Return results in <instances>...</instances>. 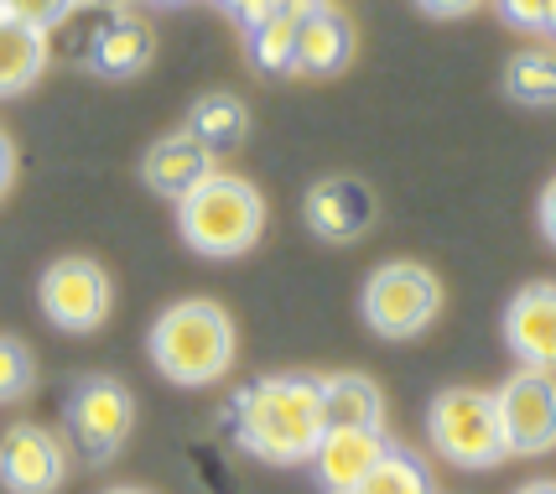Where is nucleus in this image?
I'll return each mask as SVG.
<instances>
[{
  "instance_id": "nucleus-1",
  "label": "nucleus",
  "mask_w": 556,
  "mask_h": 494,
  "mask_svg": "<svg viewBox=\"0 0 556 494\" xmlns=\"http://www.w3.org/2000/svg\"><path fill=\"white\" fill-rule=\"evenodd\" d=\"M229 432L240 438L244 453L266 464H307L317 438L328 432L323 417V385L313 375H270L235 391L229 401Z\"/></svg>"
},
{
  "instance_id": "nucleus-2",
  "label": "nucleus",
  "mask_w": 556,
  "mask_h": 494,
  "mask_svg": "<svg viewBox=\"0 0 556 494\" xmlns=\"http://www.w3.org/2000/svg\"><path fill=\"white\" fill-rule=\"evenodd\" d=\"M235 318L208 296H182L151 322V365L188 391L214 385L235 370Z\"/></svg>"
},
{
  "instance_id": "nucleus-3",
  "label": "nucleus",
  "mask_w": 556,
  "mask_h": 494,
  "mask_svg": "<svg viewBox=\"0 0 556 494\" xmlns=\"http://www.w3.org/2000/svg\"><path fill=\"white\" fill-rule=\"evenodd\" d=\"M177 229L182 245L203 261H235L261 240L266 229V198L250 188V177L208 173L188 198H177Z\"/></svg>"
},
{
  "instance_id": "nucleus-4",
  "label": "nucleus",
  "mask_w": 556,
  "mask_h": 494,
  "mask_svg": "<svg viewBox=\"0 0 556 494\" xmlns=\"http://www.w3.org/2000/svg\"><path fill=\"white\" fill-rule=\"evenodd\" d=\"M427 438L437 458H447L453 469H494L509 458L494 391H473V385H453L427 406Z\"/></svg>"
},
{
  "instance_id": "nucleus-5",
  "label": "nucleus",
  "mask_w": 556,
  "mask_h": 494,
  "mask_svg": "<svg viewBox=\"0 0 556 494\" xmlns=\"http://www.w3.org/2000/svg\"><path fill=\"white\" fill-rule=\"evenodd\" d=\"M359 307L380 339H416L442 313V281L421 261H386L380 271H369Z\"/></svg>"
},
{
  "instance_id": "nucleus-6",
  "label": "nucleus",
  "mask_w": 556,
  "mask_h": 494,
  "mask_svg": "<svg viewBox=\"0 0 556 494\" xmlns=\"http://www.w3.org/2000/svg\"><path fill=\"white\" fill-rule=\"evenodd\" d=\"M37 302L48 313L52 328L63 333H94L110 322V307H115V287H110V271L89 261V255H63L42 271V287H37Z\"/></svg>"
},
{
  "instance_id": "nucleus-7",
  "label": "nucleus",
  "mask_w": 556,
  "mask_h": 494,
  "mask_svg": "<svg viewBox=\"0 0 556 494\" xmlns=\"http://www.w3.org/2000/svg\"><path fill=\"white\" fill-rule=\"evenodd\" d=\"M136 427V401L121 380L89 375L68 391V438L89 464H110Z\"/></svg>"
},
{
  "instance_id": "nucleus-8",
  "label": "nucleus",
  "mask_w": 556,
  "mask_h": 494,
  "mask_svg": "<svg viewBox=\"0 0 556 494\" xmlns=\"http://www.w3.org/2000/svg\"><path fill=\"white\" fill-rule=\"evenodd\" d=\"M505 447L515 458H541L556 447V375L520 370L494 391Z\"/></svg>"
},
{
  "instance_id": "nucleus-9",
  "label": "nucleus",
  "mask_w": 556,
  "mask_h": 494,
  "mask_svg": "<svg viewBox=\"0 0 556 494\" xmlns=\"http://www.w3.org/2000/svg\"><path fill=\"white\" fill-rule=\"evenodd\" d=\"M302 219H307V229H313L317 240L354 245L380 219V198H375V188L364 177H349V173L317 177L313 188H307V198H302Z\"/></svg>"
},
{
  "instance_id": "nucleus-10",
  "label": "nucleus",
  "mask_w": 556,
  "mask_h": 494,
  "mask_svg": "<svg viewBox=\"0 0 556 494\" xmlns=\"http://www.w3.org/2000/svg\"><path fill=\"white\" fill-rule=\"evenodd\" d=\"M68 479V447L37 421H16L0 438V484L11 494H58Z\"/></svg>"
},
{
  "instance_id": "nucleus-11",
  "label": "nucleus",
  "mask_w": 556,
  "mask_h": 494,
  "mask_svg": "<svg viewBox=\"0 0 556 494\" xmlns=\"http://www.w3.org/2000/svg\"><path fill=\"white\" fill-rule=\"evenodd\" d=\"M505 344L520 359V370L556 375V281H531L509 296Z\"/></svg>"
},
{
  "instance_id": "nucleus-12",
  "label": "nucleus",
  "mask_w": 556,
  "mask_h": 494,
  "mask_svg": "<svg viewBox=\"0 0 556 494\" xmlns=\"http://www.w3.org/2000/svg\"><path fill=\"white\" fill-rule=\"evenodd\" d=\"M390 453L386 427H328L313 447V464L323 490L328 494H354L364 484V473L375 469L380 458Z\"/></svg>"
},
{
  "instance_id": "nucleus-13",
  "label": "nucleus",
  "mask_w": 556,
  "mask_h": 494,
  "mask_svg": "<svg viewBox=\"0 0 556 494\" xmlns=\"http://www.w3.org/2000/svg\"><path fill=\"white\" fill-rule=\"evenodd\" d=\"M354 22L343 16L333 0H323L313 11L296 16V74L307 78H333L354 63Z\"/></svg>"
},
{
  "instance_id": "nucleus-14",
  "label": "nucleus",
  "mask_w": 556,
  "mask_h": 494,
  "mask_svg": "<svg viewBox=\"0 0 556 494\" xmlns=\"http://www.w3.org/2000/svg\"><path fill=\"white\" fill-rule=\"evenodd\" d=\"M208 173H214V156L198 147L188 130H172V136H162V141H151V151L141 156L146 188H151L156 198H167V203L188 198Z\"/></svg>"
},
{
  "instance_id": "nucleus-15",
  "label": "nucleus",
  "mask_w": 556,
  "mask_h": 494,
  "mask_svg": "<svg viewBox=\"0 0 556 494\" xmlns=\"http://www.w3.org/2000/svg\"><path fill=\"white\" fill-rule=\"evenodd\" d=\"M156 58V31L146 16L136 11H110V22L99 31L94 52H89V68L104 78H136Z\"/></svg>"
},
{
  "instance_id": "nucleus-16",
  "label": "nucleus",
  "mask_w": 556,
  "mask_h": 494,
  "mask_svg": "<svg viewBox=\"0 0 556 494\" xmlns=\"http://www.w3.org/2000/svg\"><path fill=\"white\" fill-rule=\"evenodd\" d=\"M48 63H52L48 31L11 16V11H0V99L26 94L37 78L48 74Z\"/></svg>"
},
{
  "instance_id": "nucleus-17",
  "label": "nucleus",
  "mask_w": 556,
  "mask_h": 494,
  "mask_svg": "<svg viewBox=\"0 0 556 494\" xmlns=\"http://www.w3.org/2000/svg\"><path fill=\"white\" fill-rule=\"evenodd\" d=\"M182 130L218 162V156H235V151L244 147V136H250V110H244L240 94H224V89H218V94H203L193 110H188Z\"/></svg>"
},
{
  "instance_id": "nucleus-18",
  "label": "nucleus",
  "mask_w": 556,
  "mask_h": 494,
  "mask_svg": "<svg viewBox=\"0 0 556 494\" xmlns=\"http://www.w3.org/2000/svg\"><path fill=\"white\" fill-rule=\"evenodd\" d=\"M323 417L328 427H386V395L364 375H323Z\"/></svg>"
},
{
  "instance_id": "nucleus-19",
  "label": "nucleus",
  "mask_w": 556,
  "mask_h": 494,
  "mask_svg": "<svg viewBox=\"0 0 556 494\" xmlns=\"http://www.w3.org/2000/svg\"><path fill=\"white\" fill-rule=\"evenodd\" d=\"M505 94L526 110H552L556 104V48L552 42H535L520 48L505 63Z\"/></svg>"
},
{
  "instance_id": "nucleus-20",
  "label": "nucleus",
  "mask_w": 556,
  "mask_h": 494,
  "mask_svg": "<svg viewBox=\"0 0 556 494\" xmlns=\"http://www.w3.org/2000/svg\"><path fill=\"white\" fill-rule=\"evenodd\" d=\"M244 48H250V63L261 74H296V16L276 11L266 22H255Z\"/></svg>"
},
{
  "instance_id": "nucleus-21",
  "label": "nucleus",
  "mask_w": 556,
  "mask_h": 494,
  "mask_svg": "<svg viewBox=\"0 0 556 494\" xmlns=\"http://www.w3.org/2000/svg\"><path fill=\"white\" fill-rule=\"evenodd\" d=\"M104 22H110V11H99V5H73L63 22L48 26V52L63 58V63H89V52H94Z\"/></svg>"
},
{
  "instance_id": "nucleus-22",
  "label": "nucleus",
  "mask_w": 556,
  "mask_h": 494,
  "mask_svg": "<svg viewBox=\"0 0 556 494\" xmlns=\"http://www.w3.org/2000/svg\"><path fill=\"white\" fill-rule=\"evenodd\" d=\"M354 494H432V473H427L421 458L401 453V447H390L386 458L364 473V484Z\"/></svg>"
},
{
  "instance_id": "nucleus-23",
  "label": "nucleus",
  "mask_w": 556,
  "mask_h": 494,
  "mask_svg": "<svg viewBox=\"0 0 556 494\" xmlns=\"http://www.w3.org/2000/svg\"><path fill=\"white\" fill-rule=\"evenodd\" d=\"M31 380H37V365H31L26 344L22 339H0V406L5 401H22L31 391Z\"/></svg>"
},
{
  "instance_id": "nucleus-24",
  "label": "nucleus",
  "mask_w": 556,
  "mask_h": 494,
  "mask_svg": "<svg viewBox=\"0 0 556 494\" xmlns=\"http://www.w3.org/2000/svg\"><path fill=\"white\" fill-rule=\"evenodd\" d=\"M494 11H500L515 31H535V37H546V31H552L556 0H494Z\"/></svg>"
},
{
  "instance_id": "nucleus-25",
  "label": "nucleus",
  "mask_w": 556,
  "mask_h": 494,
  "mask_svg": "<svg viewBox=\"0 0 556 494\" xmlns=\"http://www.w3.org/2000/svg\"><path fill=\"white\" fill-rule=\"evenodd\" d=\"M73 5H78V0H5V11H11V16H22V22H31V26H42V31L63 22Z\"/></svg>"
},
{
  "instance_id": "nucleus-26",
  "label": "nucleus",
  "mask_w": 556,
  "mask_h": 494,
  "mask_svg": "<svg viewBox=\"0 0 556 494\" xmlns=\"http://www.w3.org/2000/svg\"><path fill=\"white\" fill-rule=\"evenodd\" d=\"M427 16H437V22H458V16H473L484 0H416Z\"/></svg>"
},
{
  "instance_id": "nucleus-27",
  "label": "nucleus",
  "mask_w": 556,
  "mask_h": 494,
  "mask_svg": "<svg viewBox=\"0 0 556 494\" xmlns=\"http://www.w3.org/2000/svg\"><path fill=\"white\" fill-rule=\"evenodd\" d=\"M535 219H541V235L556 245V177L541 188V203H535Z\"/></svg>"
},
{
  "instance_id": "nucleus-28",
  "label": "nucleus",
  "mask_w": 556,
  "mask_h": 494,
  "mask_svg": "<svg viewBox=\"0 0 556 494\" xmlns=\"http://www.w3.org/2000/svg\"><path fill=\"white\" fill-rule=\"evenodd\" d=\"M229 11L244 22V31L255 22H266V16H276V0H229Z\"/></svg>"
},
{
  "instance_id": "nucleus-29",
  "label": "nucleus",
  "mask_w": 556,
  "mask_h": 494,
  "mask_svg": "<svg viewBox=\"0 0 556 494\" xmlns=\"http://www.w3.org/2000/svg\"><path fill=\"white\" fill-rule=\"evenodd\" d=\"M11 177H16V147H11V141L0 136V193L11 188Z\"/></svg>"
},
{
  "instance_id": "nucleus-30",
  "label": "nucleus",
  "mask_w": 556,
  "mask_h": 494,
  "mask_svg": "<svg viewBox=\"0 0 556 494\" xmlns=\"http://www.w3.org/2000/svg\"><path fill=\"white\" fill-rule=\"evenodd\" d=\"M323 0H276V11H291V16H302V11H313Z\"/></svg>"
},
{
  "instance_id": "nucleus-31",
  "label": "nucleus",
  "mask_w": 556,
  "mask_h": 494,
  "mask_svg": "<svg viewBox=\"0 0 556 494\" xmlns=\"http://www.w3.org/2000/svg\"><path fill=\"white\" fill-rule=\"evenodd\" d=\"M515 494H556V479H535V484H526V490H515Z\"/></svg>"
},
{
  "instance_id": "nucleus-32",
  "label": "nucleus",
  "mask_w": 556,
  "mask_h": 494,
  "mask_svg": "<svg viewBox=\"0 0 556 494\" xmlns=\"http://www.w3.org/2000/svg\"><path fill=\"white\" fill-rule=\"evenodd\" d=\"M78 5H99V11H125V0H78Z\"/></svg>"
},
{
  "instance_id": "nucleus-33",
  "label": "nucleus",
  "mask_w": 556,
  "mask_h": 494,
  "mask_svg": "<svg viewBox=\"0 0 556 494\" xmlns=\"http://www.w3.org/2000/svg\"><path fill=\"white\" fill-rule=\"evenodd\" d=\"M104 494H146V490H104Z\"/></svg>"
},
{
  "instance_id": "nucleus-34",
  "label": "nucleus",
  "mask_w": 556,
  "mask_h": 494,
  "mask_svg": "<svg viewBox=\"0 0 556 494\" xmlns=\"http://www.w3.org/2000/svg\"><path fill=\"white\" fill-rule=\"evenodd\" d=\"M156 5H182V0H156Z\"/></svg>"
},
{
  "instance_id": "nucleus-35",
  "label": "nucleus",
  "mask_w": 556,
  "mask_h": 494,
  "mask_svg": "<svg viewBox=\"0 0 556 494\" xmlns=\"http://www.w3.org/2000/svg\"><path fill=\"white\" fill-rule=\"evenodd\" d=\"M552 37H556V11H552Z\"/></svg>"
},
{
  "instance_id": "nucleus-36",
  "label": "nucleus",
  "mask_w": 556,
  "mask_h": 494,
  "mask_svg": "<svg viewBox=\"0 0 556 494\" xmlns=\"http://www.w3.org/2000/svg\"><path fill=\"white\" fill-rule=\"evenodd\" d=\"M218 5H229V0H218Z\"/></svg>"
},
{
  "instance_id": "nucleus-37",
  "label": "nucleus",
  "mask_w": 556,
  "mask_h": 494,
  "mask_svg": "<svg viewBox=\"0 0 556 494\" xmlns=\"http://www.w3.org/2000/svg\"><path fill=\"white\" fill-rule=\"evenodd\" d=\"M0 11H5V0H0Z\"/></svg>"
}]
</instances>
